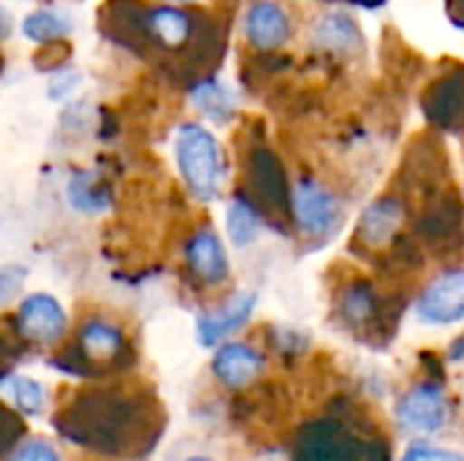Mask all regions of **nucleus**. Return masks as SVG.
Segmentation results:
<instances>
[{"instance_id": "1", "label": "nucleus", "mask_w": 464, "mask_h": 461, "mask_svg": "<svg viewBox=\"0 0 464 461\" xmlns=\"http://www.w3.org/2000/svg\"><path fill=\"white\" fill-rule=\"evenodd\" d=\"M174 160L188 190L198 201H215L223 185V152L218 139L198 122H182L174 136Z\"/></svg>"}, {"instance_id": "2", "label": "nucleus", "mask_w": 464, "mask_h": 461, "mask_svg": "<svg viewBox=\"0 0 464 461\" xmlns=\"http://www.w3.org/2000/svg\"><path fill=\"white\" fill-rule=\"evenodd\" d=\"M291 209L299 231L307 239H329L340 228V204L315 179H299L291 193Z\"/></svg>"}, {"instance_id": "3", "label": "nucleus", "mask_w": 464, "mask_h": 461, "mask_svg": "<svg viewBox=\"0 0 464 461\" xmlns=\"http://www.w3.org/2000/svg\"><path fill=\"white\" fill-rule=\"evenodd\" d=\"M299 461H389L383 448H375L370 443L356 440L345 427L340 424H321L307 432Z\"/></svg>"}, {"instance_id": "4", "label": "nucleus", "mask_w": 464, "mask_h": 461, "mask_svg": "<svg viewBox=\"0 0 464 461\" xmlns=\"http://www.w3.org/2000/svg\"><path fill=\"white\" fill-rule=\"evenodd\" d=\"M451 418V405L438 383H419L397 402V421L416 435H435Z\"/></svg>"}, {"instance_id": "5", "label": "nucleus", "mask_w": 464, "mask_h": 461, "mask_svg": "<svg viewBox=\"0 0 464 461\" xmlns=\"http://www.w3.org/2000/svg\"><path fill=\"white\" fill-rule=\"evenodd\" d=\"M416 318L427 326H454L464 321V269L435 277L416 299Z\"/></svg>"}, {"instance_id": "6", "label": "nucleus", "mask_w": 464, "mask_h": 461, "mask_svg": "<svg viewBox=\"0 0 464 461\" xmlns=\"http://www.w3.org/2000/svg\"><path fill=\"white\" fill-rule=\"evenodd\" d=\"M242 33L253 49H283L294 35V16L280 0H253L242 16Z\"/></svg>"}, {"instance_id": "7", "label": "nucleus", "mask_w": 464, "mask_h": 461, "mask_svg": "<svg viewBox=\"0 0 464 461\" xmlns=\"http://www.w3.org/2000/svg\"><path fill=\"white\" fill-rule=\"evenodd\" d=\"M16 329L38 345L57 342L68 329V315L52 293H30L16 307Z\"/></svg>"}, {"instance_id": "8", "label": "nucleus", "mask_w": 464, "mask_h": 461, "mask_svg": "<svg viewBox=\"0 0 464 461\" xmlns=\"http://www.w3.org/2000/svg\"><path fill=\"white\" fill-rule=\"evenodd\" d=\"M141 24H144L147 41L163 52H182L196 35L193 14L179 5H152L144 11Z\"/></svg>"}, {"instance_id": "9", "label": "nucleus", "mask_w": 464, "mask_h": 461, "mask_svg": "<svg viewBox=\"0 0 464 461\" xmlns=\"http://www.w3.org/2000/svg\"><path fill=\"white\" fill-rule=\"evenodd\" d=\"M185 264H188L190 274L207 288L223 285L228 280V272H231L228 253H226L220 236L212 228H201L188 239Z\"/></svg>"}, {"instance_id": "10", "label": "nucleus", "mask_w": 464, "mask_h": 461, "mask_svg": "<svg viewBox=\"0 0 464 461\" xmlns=\"http://www.w3.org/2000/svg\"><path fill=\"white\" fill-rule=\"evenodd\" d=\"M256 304H258V296L253 291H239L223 307L198 315V321H196L198 342L204 348H212V345L223 342L226 337H231L234 331H239L253 318Z\"/></svg>"}, {"instance_id": "11", "label": "nucleus", "mask_w": 464, "mask_h": 461, "mask_svg": "<svg viewBox=\"0 0 464 461\" xmlns=\"http://www.w3.org/2000/svg\"><path fill=\"white\" fill-rule=\"evenodd\" d=\"M402 223H405V204L394 196H383L364 209L356 226V242H362L370 250H381L394 242Z\"/></svg>"}, {"instance_id": "12", "label": "nucleus", "mask_w": 464, "mask_h": 461, "mask_svg": "<svg viewBox=\"0 0 464 461\" xmlns=\"http://www.w3.org/2000/svg\"><path fill=\"white\" fill-rule=\"evenodd\" d=\"M264 372V356L247 342H228L215 351L212 375L228 389H245Z\"/></svg>"}, {"instance_id": "13", "label": "nucleus", "mask_w": 464, "mask_h": 461, "mask_svg": "<svg viewBox=\"0 0 464 461\" xmlns=\"http://www.w3.org/2000/svg\"><path fill=\"white\" fill-rule=\"evenodd\" d=\"M76 345L87 364H111L125 353V334L117 323L92 318L82 323Z\"/></svg>"}, {"instance_id": "14", "label": "nucleus", "mask_w": 464, "mask_h": 461, "mask_svg": "<svg viewBox=\"0 0 464 461\" xmlns=\"http://www.w3.org/2000/svg\"><path fill=\"white\" fill-rule=\"evenodd\" d=\"M315 43L329 49V52L356 54V52H362L364 38H362L359 24L351 16H345L340 11H329L315 24Z\"/></svg>"}, {"instance_id": "15", "label": "nucleus", "mask_w": 464, "mask_h": 461, "mask_svg": "<svg viewBox=\"0 0 464 461\" xmlns=\"http://www.w3.org/2000/svg\"><path fill=\"white\" fill-rule=\"evenodd\" d=\"M378 312H381V302H378V293H375L372 283L359 280V283H351L343 291L340 315L351 329H367L370 323L378 321Z\"/></svg>"}, {"instance_id": "16", "label": "nucleus", "mask_w": 464, "mask_h": 461, "mask_svg": "<svg viewBox=\"0 0 464 461\" xmlns=\"http://www.w3.org/2000/svg\"><path fill=\"white\" fill-rule=\"evenodd\" d=\"M0 389H3V397H5L19 413H24V416H38V413H44V408H46V389H44L38 380L27 378V375L8 372V375L3 378Z\"/></svg>"}, {"instance_id": "17", "label": "nucleus", "mask_w": 464, "mask_h": 461, "mask_svg": "<svg viewBox=\"0 0 464 461\" xmlns=\"http://www.w3.org/2000/svg\"><path fill=\"white\" fill-rule=\"evenodd\" d=\"M226 228H228V236L237 247H250L261 234V217L247 198L237 196L226 212Z\"/></svg>"}, {"instance_id": "18", "label": "nucleus", "mask_w": 464, "mask_h": 461, "mask_svg": "<svg viewBox=\"0 0 464 461\" xmlns=\"http://www.w3.org/2000/svg\"><path fill=\"white\" fill-rule=\"evenodd\" d=\"M22 33H24V38L35 41V43H49V41L63 38L68 33V22L60 14H54V11L38 8V11L24 16Z\"/></svg>"}, {"instance_id": "19", "label": "nucleus", "mask_w": 464, "mask_h": 461, "mask_svg": "<svg viewBox=\"0 0 464 461\" xmlns=\"http://www.w3.org/2000/svg\"><path fill=\"white\" fill-rule=\"evenodd\" d=\"M446 87H449V98H438L432 95V103H430V114L440 122V125H457L464 117V73L459 76H449L443 79Z\"/></svg>"}, {"instance_id": "20", "label": "nucleus", "mask_w": 464, "mask_h": 461, "mask_svg": "<svg viewBox=\"0 0 464 461\" xmlns=\"http://www.w3.org/2000/svg\"><path fill=\"white\" fill-rule=\"evenodd\" d=\"M193 103L212 120H228L231 114V98L228 92L218 84V82H204L198 87H193Z\"/></svg>"}, {"instance_id": "21", "label": "nucleus", "mask_w": 464, "mask_h": 461, "mask_svg": "<svg viewBox=\"0 0 464 461\" xmlns=\"http://www.w3.org/2000/svg\"><path fill=\"white\" fill-rule=\"evenodd\" d=\"M68 196H71V204L79 206L82 212H101L109 201L92 190V177L90 174H79L71 185H68Z\"/></svg>"}, {"instance_id": "22", "label": "nucleus", "mask_w": 464, "mask_h": 461, "mask_svg": "<svg viewBox=\"0 0 464 461\" xmlns=\"http://www.w3.org/2000/svg\"><path fill=\"white\" fill-rule=\"evenodd\" d=\"M5 461H63V459H60V454H57V448H54L52 443L33 437V440L19 443V446L8 454V459Z\"/></svg>"}, {"instance_id": "23", "label": "nucleus", "mask_w": 464, "mask_h": 461, "mask_svg": "<svg viewBox=\"0 0 464 461\" xmlns=\"http://www.w3.org/2000/svg\"><path fill=\"white\" fill-rule=\"evenodd\" d=\"M400 461H464V454L449 451V448H435L430 443H413Z\"/></svg>"}, {"instance_id": "24", "label": "nucleus", "mask_w": 464, "mask_h": 461, "mask_svg": "<svg viewBox=\"0 0 464 461\" xmlns=\"http://www.w3.org/2000/svg\"><path fill=\"white\" fill-rule=\"evenodd\" d=\"M22 280H24V269H19V266H5V269L0 272V283H3V302H8V299H11L14 288H16V285H22Z\"/></svg>"}, {"instance_id": "25", "label": "nucleus", "mask_w": 464, "mask_h": 461, "mask_svg": "<svg viewBox=\"0 0 464 461\" xmlns=\"http://www.w3.org/2000/svg\"><path fill=\"white\" fill-rule=\"evenodd\" d=\"M185 461H209V459H204V456H190V459H185Z\"/></svg>"}, {"instance_id": "26", "label": "nucleus", "mask_w": 464, "mask_h": 461, "mask_svg": "<svg viewBox=\"0 0 464 461\" xmlns=\"http://www.w3.org/2000/svg\"><path fill=\"white\" fill-rule=\"evenodd\" d=\"M171 3H190V0H171Z\"/></svg>"}, {"instance_id": "27", "label": "nucleus", "mask_w": 464, "mask_h": 461, "mask_svg": "<svg viewBox=\"0 0 464 461\" xmlns=\"http://www.w3.org/2000/svg\"><path fill=\"white\" fill-rule=\"evenodd\" d=\"M264 461H277V459H264Z\"/></svg>"}, {"instance_id": "28", "label": "nucleus", "mask_w": 464, "mask_h": 461, "mask_svg": "<svg viewBox=\"0 0 464 461\" xmlns=\"http://www.w3.org/2000/svg\"><path fill=\"white\" fill-rule=\"evenodd\" d=\"M459 3H462V5H464V0H459Z\"/></svg>"}]
</instances>
